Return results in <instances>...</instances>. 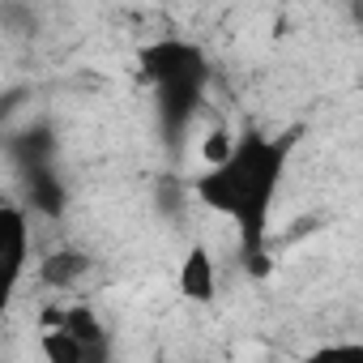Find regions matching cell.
<instances>
[{
    "mask_svg": "<svg viewBox=\"0 0 363 363\" xmlns=\"http://www.w3.org/2000/svg\"><path fill=\"white\" fill-rule=\"evenodd\" d=\"M295 141H299V128H286L278 137L252 128V133L235 137V145H231V154L223 162H210L193 179V193L214 214H223V218L235 223L244 257L261 252V240L269 231V214H274L278 184H282V175H286Z\"/></svg>",
    "mask_w": 363,
    "mask_h": 363,
    "instance_id": "cell-1",
    "label": "cell"
},
{
    "mask_svg": "<svg viewBox=\"0 0 363 363\" xmlns=\"http://www.w3.org/2000/svg\"><path fill=\"white\" fill-rule=\"evenodd\" d=\"M30 257V223L26 210L18 206H0V312L13 303V291L26 274Z\"/></svg>",
    "mask_w": 363,
    "mask_h": 363,
    "instance_id": "cell-2",
    "label": "cell"
},
{
    "mask_svg": "<svg viewBox=\"0 0 363 363\" xmlns=\"http://www.w3.org/2000/svg\"><path fill=\"white\" fill-rule=\"evenodd\" d=\"M86 274H90V257H86V252H77V248H56V252H48V257H43V265H39L43 286H56V291L77 286Z\"/></svg>",
    "mask_w": 363,
    "mask_h": 363,
    "instance_id": "cell-3",
    "label": "cell"
},
{
    "mask_svg": "<svg viewBox=\"0 0 363 363\" xmlns=\"http://www.w3.org/2000/svg\"><path fill=\"white\" fill-rule=\"evenodd\" d=\"M214 261L206 248H193L184 257V265H179V295L193 299V303H210L214 299Z\"/></svg>",
    "mask_w": 363,
    "mask_h": 363,
    "instance_id": "cell-4",
    "label": "cell"
},
{
    "mask_svg": "<svg viewBox=\"0 0 363 363\" xmlns=\"http://www.w3.org/2000/svg\"><path fill=\"white\" fill-rule=\"evenodd\" d=\"M231 145H235V137H227V128H214V133L206 137V145H201L206 167H210V162H223V158L231 154Z\"/></svg>",
    "mask_w": 363,
    "mask_h": 363,
    "instance_id": "cell-5",
    "label": "cell"
}]
</instances>
